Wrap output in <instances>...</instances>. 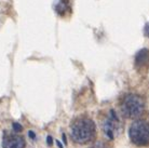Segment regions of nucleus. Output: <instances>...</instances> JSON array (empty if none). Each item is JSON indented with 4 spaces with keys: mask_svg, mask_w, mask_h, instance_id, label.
<instances>
[{
    "mask_svg": "<svg viewBox=\"0 0 149 148\" xmlns=\"http://www.w3.org/2000/svg\"><path fill=\"white\" fill-rule=\"evenodd\" d=\"M70 135L74 143L80 145L88 144L96 136L95 123L88 118L77 119L70 126Z\"/></svg>",
    "mask_w": 149,
    "mask_h": 148,
    "instance_id": "nucleus-1",
    "label": "nucleus"
},
{
    "mask_svg": "<svg viewBox=\"0 0 149 148\" xmlns=\"http://www.w3.org/2000/svg\"><path fill=\"white\" fill-rule=\"evenodd\" d=\"M129 136L136 146H149V123L144 120L134 121L129 129Z\"/></svg>",
    "mask_w": 149,
    "mask_h": 148,
    "instance_id": "nucleus-2",
    "label": "nucleus"
},
{
    "mask_svg": "<svg viewBox=\"0 0 149 148\" xmlns=\"http://www.w3.org/2000/svg\"><path fill=\"white\" fill-rule=\"evenodd\" d=\"M144 107H145L144 101L139 95L129 94L123 98V102L121 104V111L123 116H125L127 118L134 119L142 115Z\"/></svg>",
    "mask_w": 149,
    "mask_h": 148,
    "instance_id": "nucleus-3",
    "label": "nucleus"
},
{
    "mask_svg": "<svg viewBox=\"0 0 149 148\" xmlns=\"http://www.w3.org/2000/svg\"><path fill=\"white\" fill-rule=\"evenodd\" d=\"M3 148H25V141L22 136L6 132L2 140Z\"/></svg>",
    "mask_w": 149,
    "mask_h": 148,
    "instance_id": "nucleus-4",
    "label": "nucleus"
},
{
    "mask_svg": "<svg viewBox=\"0 0 149 148\" xmlns=\"http://www.w3.org/2000/svg\"><path fill=\"white\" fill-rule=\"evenodd\" d=\"M54 11L61 17L69 16L71 14V12H72L71 1L70 0H55V2H54Z\"/></svg>",
    "mask_w": 149,
    "mask_h": 148,
    "instance_id": "nucleus-5",
    "label": "nucleus"
},
{
    "mask_svg": "<svg viewBox=\"0 0 149 148\" xmlns=\"http://www.w3.org/2000/svg\"><path fill=\"white\" fill-rule=\"evenodd\" d=\"M135 67L137 69H144L149 65V51L147 49H142L135 55Z\"/></svg>",
    "mask_w": 149,
    "mask_h": 148,
    "instance_id": "nucleus-6",
    "label": "nucleus"
},
{
    "mask_svg": "<svg viewBox=\"0 0 149 148\" xmlns=\"http://www.w3.org/2000/svg\"><path fill=\"white\" fill-rule=\"evenodd\" d=\"M115 120H119V119H107L105 120L103 123V130H104L105 134L107 135V137H109L110 140H113V134L116 132L117 129V122H115Z\"/></svg>",
    "mask_w": 149,
    "mask_h": 148,
    "instance_id": "nucleus-7",
    "label": "nucleus"
},
{
    "mask_svg": "<svg viewBox=\"0 0 149 148\" xmlns=\"http://www.w3.org/2000/svg\"><path fill=\"white\" fill-rule=\"evenodd\" d=\"M12 126H13V130H14L15 132H21V131L23 130V126L17 122H14L13 124H12Z\"/></svg>",
    "mask_w": 149,
    "mask_h": 148,
    "instance_id": "nucleus-8",
    "label": "nucleus"
},
{
    "mask_svg": "<svg viewBox=\"0 0 149 148\" xmlns=\"http://www.w3.org/2000/svg\"><path fill=\"white\" fill-rule=\"evenodd\" d=\"M144 34H145L146 37H149V23L145 26V28H144Z\"/></svg>",
    "mask_w": 149,
    "mask_h": 148,
    "instance_id": "nucleus-9",
    "label": "nucleus"
},
{
    "mask_svg": "<svg viewBox=\"0 0 149 148\" xmlns=\"http://www.w3.org/2000/svg\"><path fill=\"white\" fill-rule=\"evenodd\" d=\"M47 142H48V145H49V146H52V144H53V138H52V136H50V135H49V136L47 137Z\"/></svg>",
    "mask_w": 149,
    "mask_h": 148,
    "instance_id": "nucleus-10",
    "label": "nucleus"
},
{
    "mask_svg": "<svg viewBox=\"0 0 149 148\" xmlns=\"http://www.w3.org/2000/svg\"><path fill=\"white\" fill-rule=\"evenodd\" d=\"M28 136H29L31 140H35V138H36V134H35L33 131H29V132H28Z\"/></svg>",
    "mask_w": 149,
    "mask_h": 148,
    "instance_id": "nucleus-11",
    "label": "nucleus"
},
{
    "mask_svg": "<svg viewBox=\"0 0 149 148\" xmlns=\"http://www.w3.org/2000/svg\"><path fill=\"white\" fill-rule=\"evenodd\" d=\"M62 137H63V142L65 143V145H67V140H66V135H65V134H63V135H62Z\"/></svg>",
    "mask_w": 149,
    "mask_h": 148,
    "instance_id": "nucleus-12",
    "label": "nucleus"
},
{
    "mask_svg": "<svg viewBox=\"0 0 149 148\" xmlns=\"http://www.w3.org/2000/svg\"><path fill=\"white\" fill-rule=\"evenodd\" d=\"M56 144H57V146H58L60 148H64L63 146H62V144H61V143H60L58 141H56Z\"/></svg>",
    "mask_w": 149,
    "mask_h": 148,
    "instance_id": "nucleus-13",
    "label": "nucleus"
},
{
    "mask_svg": "<svg viewBox=\"0 0 149 148\" xmlns=\"http://www.w3.org/2000/svg\"><path fill=\"white\" fill-rule=\"evenodd\" d=\"M93 148H100V147H93Z\"/></svg>",
    "mask_w": 149,
    "mask_h": 148,
    "instance_id": "nucleus-14",
    "label": "nucleus"
}]
</instances>
